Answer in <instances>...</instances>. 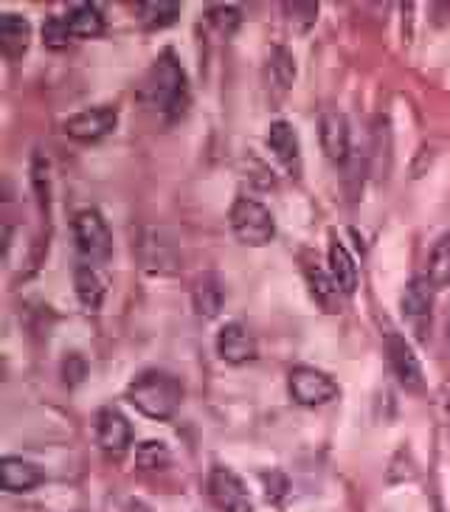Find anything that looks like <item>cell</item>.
Instances as JSON below:
<instances>
[{"label":"cell","mask_w":450,"mask_h":512,"mask_svg":"<svg viewBox=\"0 0 450 512\" xmlns=\"http://www.w3.org/2000/svg\"><path fill=\"white\" fill-rule=\"evenodd\" d=\"M144 265L152 273H175L178 271V254L175 242L164 240L161 231H150V240L144 242Z\"/></svg>","instance_id":"d6986e66"},{"label":"cell","mask_w":450,"mask_h":512,"mask_svg":"<svg viewBox=\"0 0 450 512\" xmlns=\"http://www.w3.org/2000/svg\"><path fill=\"white\" fill-rule=\"evenodd\" d=\"M127 400L150 420H169L183 403V383L169 372L150 369L127 386Z\"/></svg>","instance_id":"7a4b0ae2"},{"label":"cell","mask_w":450,"mask_h":512,"mask_svg":"<svg viewBox=\"0 0 450 512\" xmlns=\"http://www.w3.org/2000/svg\"><path fill=\"white\" fill-rule=\"evenodd\" d=\"M141 96L150 107H155L166 121H178L186 116L192 93H189V76L172 51H164L144 76Z\"/></svg>","instance_id":"6da1fadb"},{"label":"cell","mask_w":450,"mask_h":512,"mask_svg":"<svg viewBox=\"0 0 450 512\" xmlns=\"http://www.w3.org/2000/svg\"><path fill=\"white\" fill-rule=\"evenodd\" d=\"M192 302H195V313L200 318H217L223 310L225 302V285L217 273H206L200 282L195 285L192 293Z\"/></svg>","instance_id":"ac0fdd59"},{"label":"cell","mask_w":450,"mask_h":512,"mask_svg":"<svg viewBox=\"0 0 450 512\" xmlns=\"http://www.w3.org/2000/svg\"><path fill=\"white\" fill-rule=\"evenodd\" d=\"M74 287L76 299L88 313H96L107 296V279L96 271V265H79L74 271Z\"/></svg>","instance_id":"2e32d148"},{"label":"cell","mask_w":450,"mask_h":512,"mask_svg":"<svg viewBox=\"0 0 450 512\" xmlns=\"http://www.w3.org/2000/svg\"><path fill=\"white\" fill-rule=\"evenodd\" d=\"M287 392L299 406L315 408L327 406L338 397V383L327 372L313 369V366H296L287 375Z\"/></svg>","instance_id":"5b68a950"},{"label":"cell","mask_w":450,"mask_h":512,"mask_svg":"<svg viewBox=\"0 0 450 512\" xmlns=\"http://www.w3.org/2000/svg\"><path fill=\"white\" fill-rule=\"evenodd\" d=\"M268 76L270 82H273V88L279 93H285L293 85V79H296V60H293V54L285 46H276L270 51Z\"/></svg>","instance_id":"603a6c76"},{"label":"cell","mask_w":450,"mask_h":512,"mask_svg":"<svg viewBox=\"0 0 450 512\" xmlns=\"http://www.w3.org/2000/svg\"><path fill=\"white\" fill-rule=\"evenodd\" d=\"M318 138H321V150H324V155L330 158L332 164L344 166L349 161L352 144H349V121H346L344 113H338V110L321 113Z\"/></svg>","instance_id":"8fae6325"},{"label":"cell","mask_w":450,"mask_h":512,"mask_svg":"<svg viewBox=\"0 0 450 512\" xmlns=\"http://www.w3.org/2000/svg\"><path fill=\"white\" fill-rule=\"evenodd\" d=\"M116 124H119L116 107H90V110H82V113H76L65 121V136L82 141V144H93V141H102V138L110 136L116 130Z\"/></svg>","instance_id":"ba28073f"},{"label":"cell","mask_w":450,"mask_h":512,"mask_svg":"<svg viewBox=\"0 0 450 512\" xmlns=\"http://www.w3.org/2000/svg\"><path fill=\"white\" fill-rule=\"evenodd\" d=\"M68 26L74 31V37H85V40H93L105 31V15L99 6L93 3H79L68 12Z\"/></svg>","instance_id":"44dd1931"},{"label":"cell","mask_w":450,"mask_h":512,"mask_svg":"<svg viewBox=\"0 0 450 512\" xmlns=\"http://www.w3.org/2000/svg\"><path fill=\"white\" fill-rule=\"evenodd\" d=\"M135 12H138V20L144 29H166L180 17V3H175V0H147V3H138Z\"/></svg>","instance_id":"7402d4cb"},{"label":"cell","mask_w":450,"mask_h":512,"mask_svg":"<svg viewBox=\"0 0 450 512\" xmlns=\"http://www.w3.org/2000/svg\"><path fill=\"white\" fill-rule=\"evenodd\" d=\"M431 282H434L436 290L450 285V231L445 237H439L431 251V259H428V273H425Z\"/></svg>","instance_id":"cb8c5ba5"},{"label":"cell","mask_w":450,"mask_h":512,"mask_svg":"<svg viewBox=\"0 0 450 512\" xmlns=\"http://www.w3.org/2000/svg\"><path fill=\"white\" fill-rule=\"evenodd\" d=\"M228 220H231V231L242 245H251V248H262L276 237V220L265 203H259L254 197H237L234 206L228 211Z\"/></svg>","instance_id":"3957f363"},{"label":"cell","mask_w":450,"mask_h":512,"mask_svg":"<svg viewBox=\"0 0 450 512\" xmlns=\"http://www.w3.org/2000/svg\"><path fill=\"white\" fill-rule=\"evenodd\" d=\"M256 338L254 332L248 330L240 321H228L223 330L217 332V355L231 366H242V363L256 361Z\"/></svg>","instance_id":"30bf717a"},{"label":"cell","mask_w":450,"mask_h":512,"mask_svg":"<svg viewBox=\"0 0 450 512\" xmlns=\"http://www.w3.org/2000/svg\"><path fill=\"white\" fill-rule=\"evenodd\" d=\"M31 43V26L26 17L15 15V12H6L0 15V51L6 60H20Z\"/></svg>","instance_id":"9a60e30c"},{"label":"cell","mask_w":450,"mask_h":512,"mask_svg":"<svg viewBox=\"0 0 450 512\" xmlns=\"http://www.w3.org/2000/svg\"><path fill=\"white\" fill-rule=\"evenodd\" d=\"M43 482L45 473L29 459L6 456L0 462V484H3L6 493H31L34 487H40Z\"/></svg>","instance_id":"4fadbf2b"},{"label":"cell","mask_w":450,"mask_h":512,"mask_svg":"<svg viewBox=\"0 0 450 512\" xmlns=\"http://www.w3.org/2000/svg\"><path fill=\"white\" fill-rule=\"evenodd\" d=\"M330 276L335 279V285L344 296H355V290H358V265H355V259L346 251V245L341 240L330 242Z\"/></svg>","instance_id":"e0dca14e"},{"label":"cell","mask_w":450,"mask_h":512,"mask_svg":"<svg viewBox=\"0 0 450 512\" xmlns=\"http://www.w3.org/2000/svg\"><path fill=\"white\" fill-rule=\"evenodd\" d=\"M436 299V287L428 276H414L408 287H405L403 299H400V307H403V316L417 327V330H425V324L431 321V310H434Z\"/></svg>","instance_id":"7c38bea8"},{"label":"cell","mask_w":450,"mask_h":512,"mask_svg":"<svg viewBox=\"0 0 450 512\" xmlns=\"http://www.w3.org/2000/svg\"><path fill=\"white\" fill-rule=\"evenodd\" d=\"M85 372H88V366H85V361H82L79 355H68V361L62 363V375H65V383H68V386L82 383V380H85Z\"/></svg>","instance_id":"f546056e"},{"label":"cell","mask_w":450,"mask_h":512,"mask_svg":"<svg viewBox=\"0 0 450 512\" xmlns=\"http://www.w3.org/2000/svg\"><path fill=\"white\" fill-rule=\"evenodd\" d=\"M206 490H209L211 504L220 512H254V498L248 493V487L228 467H211Z\"/></svg>","instance_id":"8992f818"},{"label":"cell","mask_w":450,"mask_h":512,"mask_svg":"<svg viewBox=\"0 0 450 512\" xmlns=\"http://www.w3.org/2000/svg\"><path fill=\"white\" fill-rule=\"evenodd\" d=\"M96 442L107 456H121L133 445V425L119 408H102L96 417Z\"/></svg>","instance_id":"9c48e42d"},{"label":"cell","mask_w":450,"mask_h":512,"mask_svg":"<svg viewBox=\"0 0 450 512\" xmlns=\"http://www.w3.org/2000/svg\"><path fill=\"white\" fill-rule=\"evenodd\" d=\"M285 12L296 15L293 20H301V29H310L318 17V3H287Z\"/></svg>","instance_id":"f1b7e54d"},{"label":"cell","mask_w":450,"mask_h":512,"mask_svg":"<svg viewBox=\"0 0 450 512\" xmlns=\"http://www.w3.org/2000/svg\"><path fill=\"white\" fill-rule=\"evenodd\" d=\"M206 17H209L211 29L217 31L220 37H234L237 34V29L242 26V12L237 9V6H211L209 12H206Z\"/></svg>","instance_id":"484cf974"},{"label":"cell","mask_w":450,"mask_h":512,"mask_svg":"<svg viewBox=\"0 0 450 512\" xmlns=\"http://www.w3.org/2000/svg\"><path fill=\"white\" fill-rule=\"evenodd\" d=\"M431 15H434L436 26L450 23V3H434V6H431Z\"/></svg>","instance_id":"4dcf8cb0"},{"label":"cell","mask_w":450,"mask_h":512,"mask_svg":"<svg viewBox=\"0 0 450 512\" xmlns=\"http://www.w3.org/2000/svg\"><path fill=\"white\" fill-rule=\"evenodd\" d=\"M304 273H307V282H310L315 302L321 304L327 313H338L341 310V290H338L330 273L324 271V268H318V262H307Z\"/></svg>","instance_id":"ffe728a7"},{"label":"cell","mask_w":450,"mask_h":512,"mask_svg":"<svg viewBox=\"0 0 450 512\" xmlns=\"http://www.w3.org/2000/svg\"><path fill=\"white\" fill-rule=\"evenodd\" d=\"M169 448H166L164 442H158V439H147V442H141L138 448H135V465L141 467V470H164L169 465Z\"/></svg>","instance_id":"d4e9b609"},{"label":"cell","mask_w":450,"mask_h":512,"mask_svg":"<svg viewBox=\"0 0 450 512\" xmlns=\"http://www.w3.org/2000/svg\"><path fill=\"white\" fill-rule=\"evenodd\" d=\"M31 183H34V192H37V200H40V209L48 214V206H51V178H48V158H43V152H37L34 161H31Z\"/></svg>","instance_id":"83f0119b"},{"label":"cell","mask_w":450,"mask_h":512,"mask_svg":"<svg viewBox=\"0 0 450 512\" xmlns=\"http://www.w3.org/2000/svg\"><path fill=\"white\" fill-rule=\"evenodd\" d=\"M445 341H448V349H450V310H448V318H445Z\"/></svg>","instance_id":"1f68e13d"},{"label":"cell","mask_w":450,"mask_h":512,"mask_svg":"<svg viewBox=\"0 0 450 512\" xmlns=\"http://www.w3.org/2000/svg\"><path fill=\"white\" fill-rule=\"evenodd\" d=\"M71 40H74V31L68 26V17H45L43 23V43L51 51H62V48L71 46Z\"/></svg>","instance_id":"4316f807"},{"label":"cell","mask_w":450,"mask_h":512,"mask_svg":"<svg viewBox=\"0 0 450 512\" xmlns=\"http://www.w3.org/2000/svg\"><path fill=\"white\" fill-rule=\"evenodd\" d=\"M386 355H389V366L394 377L400 380L405 392L422 394L425 392V372H422L420 358L414 355L411 344L405 341L400 332H386Z\"/></svg>","instance_id":"52a82bcc"},{"label":"cell","mask_w":450,"mask_h":512,"mask_svg":"<svg viewBox=\"0 0 450 512\" xmlns=\"http://www.w3.org/2000/svg\"><path fill=\"white\" fill-rule=\"evenodd\" d=\"M268 150L279 158V164L290 169L293 175H299L301 169V144L299 136H296V130H293V124H287V121H273L268 130Z\"/></svg>","instance_id":"5bb4252c"},{"label":"cell","mask_w":450,"mask_h":512,"mask_svg":"<svg viewBox=\"0 0 450 512\" xmlns=\"http://www.w3.org/2000/svg\"><path fill=\"white\" fill-rule=\"evenodd\" d=\"M74 240L79 254L88 259L90 265L107 262L113 254V234L107 228V220L96 209L76 211L74 217Z\"/></svg>","instance_id":"277c9868"}]
</instances>
